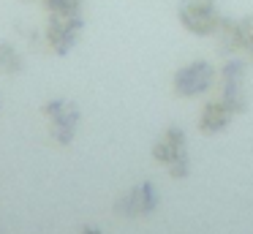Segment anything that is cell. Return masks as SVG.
<instances>
[{
	"mask_svg": "<svg viewBox=\"0 0 253 234\" xmlns=\"http://www.w3.org/2000/svg\"><path fill=\"white\" fill-rule=\"evenodd\" d=\"M153 161L166 169L171 180H185L191 174V155H188V136L180 125H166L153 141Z\"/></svg>",
	"mask_w": 253,
	"mask_h": 234,
	"instance_id": "6da1fadb",
	"label": "cell"
},
{
	"mask_svg": "<svg viewBox=\"0 0 253 234\" xmlns=\"http://www.w3.org/2000/svg\"><path fill=\"white\" fill-rule=\"evenodd\" d=\"M41 114L46 120V131L49 139L57 147H68L77 139L79 123H82V112L74 101L68 98H49L46 103H41Z\"/></svg>",
	"mask_w": 253,
	"mask_h": 234,
	"instance_id": "7a4b0ae2",
	"label": "cell"
},
{
	"mask_svg": "<svg viewBox=\"0 0 253 234\" xmlns=\"http://www.w3.org/2000/svg\"><path fill=\"white\" fill-rule=\"evenodd\" d=\"M177 19L188 33H193L199 38H210L220 30L226 16L220 14L218 0H180Z\"/></svg>",
	"mask_w": 253,
	"mask_h": 234,
	"instance_id": "3957f363",
	"label": "cell"
},
{
	"mask_svg": "<svg viewBox=\"0 0 253 234\" xmlns=\"http://www.w3.org/2000/svg\"><path fill=\"white\" fill-rule=\"evenodd\" d=\"M84 30L82 14H46V27H44V44L52 54L66 57L68 52H74V47L79 44Z\"/></svg>",
	"mask_w": 253,
	"mask_h": 234,
	"instance_id": "277c9868",
	"label": "cell"
},
{
	"mask_svg": "<svg viewBox=\"0 0 253 234\" xmlns=\"http://www.w3.org/2000/svg\"><path fill=\"white\" fill-rule=\"evenodd\" d=\"M218 71L210 60H191V63L180 65L171 76V90L177 98H196L204 95L207 90H212Z\"/></svg>",
	"mask_w": 253,
	"mask_h": 234,
	"instance_id": "5b68a950",
	"label": "cell"
},
{
	"mask_svg": "<svg viewBox=\"0 0 253 234\" xmlns=\"http://www.w3.org/2000/svg\"><path fill=\"white\" fill-rule=\"evenodd\" d=\"M155 210H158V190H155V185L150 183V180L131 185V188L117 196L115 204H112V212H115L117 218H128V221L147 218V215H153Z\"/></svg>",
	"mask_w": 253,
	"mask_h": 234,
	"instance_id": "8992f818",
	"label": "cell"
},
{
	"mask_svg": "<svg viewBox=\"0 0 253 234\" xmlns=\"http://www.w3.org/2000/svg\"><path fill=\"white\" fill-rule=\"evenodd\" d=\"M245 74H248V65L245 60H237L229 57L223 63L218 74V85H220V98L231 106L234 114H242L248 109V93H245Z\"/></svg>",
	"mask_w": 253,
	"mask_h": 234,
	"instance_id": "52a82bcc",
	"label": "cell"
},
{
	"mask_svg": "<svg viewBox=\"0 0 253 234\" xmlns=\"http://www.w3.org/2000/svg\"><path fill=\"white\" fill-rule=\"evenodd\" d=\"M215 38H218V47L223 54H229V57L245 54L248 60H253V14L242 16V19H223Z\"/></svg>",
	"mask_w": 253,
	"mask_h": 234,
	"instance_id": "ba28073f",
	"label": "cell"
},
{
	"mask_svg": "<svg viewBox=\"0 0 253 234\" xmlns=\"http://www.w3.org/2000/svg\"><path fill=\"white\" fill-rule=\"evenodd\" d=\"M234 117L237 114L231 112L229 103H226L223 98H215V101H207L202 106L199 120H196V128H199V134H204V136H215V134H220V131L229 128Z\"/></svg>",
	"mask_w": 253,
	"mask_h": 234,
	"instance_id": "9c48e42d",
	"label": "cell"
},
{
	"mask_svg": "<svg viewBox=\"0 0 253 234\" xmlns=\"http://www.w3.org/2000/svg\"><path fill=\"white\" fill-rule=\"evenodd\" d=\"M22 71H25V57L19 52V47L11 41H0V74L14 76L22 74Z\"/></svg>",
	"mask_w": 253,
	"mask_h": 234,
	"instance_id": "30bf717a",
	"label": "cell"
},
{
	"mask_svg": "<svg viewBox=\"0 0 253 234\" xmlns=\"http://www.w3.org/2000/svg\"><path fill=\"white\" fill-rule=\"evenodd\" d=\"M46 8V14L57 11V14H82L84 0H41Z\"/></svg>",
	"mask_w": 253,
	"mask_h": 234,
	"instance_id": "8fae6325",
	"label": "cell"
},
{
	"mask_svg": "<svg viewBox=\"0 0 253 234\" xmlns=\"http://www.w3.org/2000/svg\"><path fill=\"white\" fill-rule=\"evenodd\" d=\"M79 234H106V232H104V229H98V226H93V223H87V226L79 229Z\"/></svg>",
	"mask_w": 253,
	"mask_h": 234,
	"instance_id": "7c38bea8",
	"label": "cell"
},
{
	"mask_svg": "<svg viewBox=\"0 0 253 234\" xmlns=\"http://www.w3.org/2000/svg\"><path fill=\"white\" fill-rule=\"evenodd\" d=\"M0 109H3V98H0Z\"/></svg>",
	"mask_w": 253,
	"mask_h": 234,
	"instance_id": "4fadbf2b",
	"label": "cell"
}]
</instances>
